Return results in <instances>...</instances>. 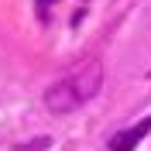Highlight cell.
Segmentation results:
<instances>
[{
    "label": "cell",
    "mask_w": 151,
    "mask_h": 151,
    "mask_svg": "<svg viewBox=\"0 0 151 151\" xmlns=\"http://www.w3.org/2000/svg\"><path fill=\"white\" fill-rule=\"evenodd\" d=\"M148 131H151V117H148V120H141V124H134L131 131H117V134L110 137V151H134V148H137V141H141Z\"/></svg>",
    "instance_id": "3957f363"
},
{
    "label": "cell",
    "mask_w": 151,
    "mask_h": 151,
    "mask_svg": "<svg viewBox=\"0 0 151 151\" xmlns=\"http://www.w3.org/2000/svg\"><path fill=\"white\" fill-rule=\"evenodd\" d=\"M38 4H48V0H38Z\"/></svg>",
    "instance_id": "277c9868"
},
{
    "label": "cell",
    "mask_w": 151,
    "mask_h": 151,
    "mask_svg": "<svg viewBox=\"0 0 151 151\" xmlns=\"http://www.w3.org/2000/svg\"><path fill=\"white\" fill-rule=\"evenodd\" d=\"M69 79H72L76 93L83 96V103H89V100H93V96L100 93V86H103V65H100L96 58H86V62H83L79 69H76V72L69 76Z\"/></svg>",
    "instance_id": "7a4b0ae2"
},
{
    "label": "cell",
    "mask_w": 151,
    "mask_h": 151,
    "mask_svg": "<svg viewBox=\"0 0 151 151\" xmlns=\"http://www.w3.org/2000/svg\"><path fill=\"white\" fill-rule=\"evenodd\" d=\"M45 106L52 113H58V117H65V113H76L79 106H83V96L76 93V86H72V79H58V83H52L45 89Z\"/></svg>",
    "instance_id": "6da1fadb"
}]
</instances>
